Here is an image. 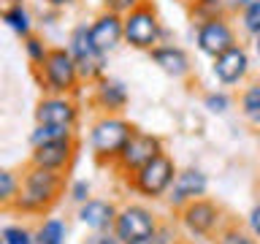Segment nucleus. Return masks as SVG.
Masks as SVG:
<instances>
[{
    "label": "nucleus",
    "instance_id": "nucleus-15",
    "mask_svg": "<svg viewBox=\"0 0 260 244\" xmlns=\"http://www.w3.org/2000/svg\"><path fill=\"white\" fill-rule=\"evenodd\" d=\"M206 187H209V179L203 176L201 171H195V168L176 171L174 182L168 187V198L174 206H184V203L201 198V195L206 193Z\"/></svg>",
    "mask_w": 260,
    "mask_h": 244
},
{
    "label": "nucleus",
    "instance_id": "nucleus-29",
    "mask_svg": "<svg viewBox=\"0 0 260 244\" xmlns=\"http://www.w3.org/2000/svg\"><path fill=\"white\" fill-rule=\"evenodd\" d=\"M141 3H144V0H106V11L125 16V14L133 11V8H138Z\"/></svg>",
    "mask_w": 260,
    "mask_h": 244
},
{
    "label": "nucleus",
    "instance_id": "nucleus-31",
    "mask_svg": "<svg viewBox=\"0 0 260 244\" xmlns=\"http://www.w3.org/2000/svg\"><path fill=\"white\" fill-rule=\"evenodd\" d=\"M71 195H73V201L84 203V201L89 198V185H87V182H73V185H71Z\"/></svg>",
    "mask_w": 260,
    "mask_h": 244
},
{
    "label": "nucleus",
    "instance_id": "nucleus-1",
    "mask_svg": "<svg viewBox=\"0 0 260 244\" xmlns=\"http://www.w3.org/2000/svg\"><path fill=\"white\" fill-rule=\"evenodd\" d=\"M62 187H65L62 171H49V168L30 166L24 171L22 182H19V195H16V201H14V209L27 211V215H41V211H46L57 198H60Z\"/></svg>",
    "mask_w": 260,
    "mask_h": 244
},
{
    "label": "nucleus",
    "instance_id": "nucleus-22",
    "mask_svg": "<svg viewBox=\"0 0 260 244\" xmlns=\"http://www.w3.org/2000/svg\"><path fill=\"white\" fill-rule=\"evenodd\" d=\"M32 236H36V244H62L65 241V225L60 220L49 217L38 225V231Z\"/></svg>",
    "mask_w": 260,
    "mask_h": 244
},
{
    "label": "nucleus",
    "instance_id": "nucleus-16",
    "mask_svg": "<svg viewBox=\"0 0 260 244\" xmlns=\"http://www.w3.org/2000/svg\"><path fill=\"white\" fill-rule=\"evenodd\" d=\"M149 57L162 73H168V76H174V79H184V76H190V71H192L190 57H187V52L182 46H174V44L160 46L157 44L154 49H149Z\"/></svg>",
    "mask_w": 260,
    "mask_h": 244
},
{
    "label": "nucleus",
    "instance_id": "nucleus-14",
    "mask_svg": "<svg viewBox=\"0 0 260 244\" xmlns=\"http://www.w3.org/2000/svg\"><path fill=\"white\" fill-rule=\"evenodd\" d=\"M182 220L195 236H209L219 223V209L206 198H195L182 206Z\"/></svg>",
    "mask_w": 260,
    "mask_h": 244
},
{
    "label": "nucleus",
    "instance_id": "nucleus-18",
    "mask_svg": "<svg viewBox=\"0 0 260 244\" xmlns=\"http://www.w3.org/2000/svg\"><path fill=\"white\" fill-rule=\"evenodd\" d=\"M95 103L106 109L109 114H117L127 106V87L122 84L119 79H111V76H103L95 81Z\"/></svg>",
    "mask_w": 260,
    "mask_h": 244
},
{
    "label": "nucleus",
    "instance_id": "nucleus-37",
    "mask_svg": "<svg viewBox=\"0 0 260 244\" xmlns=\"http://www.w3.org/2000/svg\"><path fill=\"white\" fill-rule=\"evenodd\" d=\"M0 244H6V241H3V236H0Z\"/></svg>",
    "mask_w": 260,
    "mask_h": 244
},
{
    "label": "nucleus",
    "instance_id": "nucleus-20",
    "mask_svg": "<svg viewBox=\"0 0 260 244\" xmlns=\"http://www.w3.org/2000/svg\"><path fill=\"white\" fill-rule=\"evenodd\" d=\"M228 11L225 0H195L190 14H192V22L201 24V22H209V19H222Z\"/></svg>",
    "mask_w": 260,
    "mask_h": 244
},
{
    "label": "nucleus",
    "instance_id": "nucleus-5",
    "mask_svg": "<svg viewBox=\"0 0 260 244\" xmlns=\"http://www.w3.org/2000/svg\"><path fill=\"white\" fill-rule=\"evenodd\" d=\"M157 233L152 211L144 206H122L114 220V236L119 244H149Z\"/></svg>",
    "mask_w": 260,
    "mask_h": 244
},
{
    "label": "nucleus",
    "instance_id": "nucleus-36",
    "mask_svg": "<svg viewBox=\"0 0 260 244\" xmlns=\"http://www.w3.org/2000/svg\"><path fill=\"white\" fill-rule=\"evenodd\" d=\"M252 49H255V54L260 57V33H257V36H252Z\"/></svg>",
    "mask_w": 260,
    "mask_h": 244
},
{
    "label": "nucleus",
    "instance_id": "nucleus-8",
    "mask_svg": "<svg viewBox=\"0 0 260 244\" xmlns=\"http://www.w3.org/2000/svg\"><path fill=\"white\" fill-rule=\"evenodd\" d=\"M160 152H162V144H160L157 136L133 128L130 138L125 141V146H122L119 155H117V163H119V168L125 171V174H136L138 168L146 166L152 158H157Z\"/></svg>",
    "mask_w": 260,
    "mask_h": 244
},
{
    "label": "nucleus",
    "instance_id": "nucleus-35",
    "mask_svg": "<svg viewBox=\"0 0 260 244\" xmlns=\"http://www.w3.org/2000/svg\"><path fill=\"white\" fill-rule=\"evenodd\" d=\"M46 3L52 6V8H65V6H71L73 0H46Z\"/></svg>",
    "mask_w": 260,
    "mask_h": 244
},
{
    "label": "nucleus",
    "instance_id": "nucleus-24",
    "mask_svg": "<svg viewBox=\"0 0 260 244\" xmlns=\"http://www.w3.org/2000/svg\"><path fill=\"white\" fill-rule=\"evenodd\" d=\"M71 136H73V128H65V125H36V130L30 133V144L38 146V144L57 141V138H71Z\"/></svg>",
    "mask_w": 260,
    "mask_h": 244
},
{
    "label": "nucleus",
    "instance_id": "nucleus-4",
    "mask_svg": "<svg viewBox=\"0 0 260 244\" xmlns=\"http://www.w3.org/2000/svg\"><path fill=\"white\" fill-rule=\"evenodd\" d=\"M133 133V125L119 117V114H106L92 125V133H89V144H92V152L101 160H117L119 149L125 146V141Z\"/></svg>",
    "mask_w": 260,
    "mask_h": 244
},
{
    "label": "nucleus",
    "instance_id": "nucleus-12",
    "mask_svg": "<svg viewBox=\"0 0 260 244\" xmlns=\"http://www.w3.org/2000/svg\"><path fill=\"white\" fill-rule=\"evenodd\" d=\"M211 71H214V76H217L219 84H225V87H233V84H239V81H244V79H247V73H249V54H247V49H244L241 44H236V46L228 49V52L217 54Z\"/></svg>",
    "mask_w": 260,
    "mask_h": 244
},
{
    "label": "nucleus",
    "instance_id": "nucleus-9",
    "mask_svg": "<svg viewBox=\"0 0 260 244\" xmlns=\"http://www.w3.org/2000/svg\"><path fill=\"white\" fill-rule=\"evenodd\" d=\"M195 41H198L201 52L214 60L217 54H222L231 46H236V30L225 16L222 19H209V22L195 24Z\"/></svg>",
    "mask_w": 260,
    "mask_h": 244
},
{
    "label": "nucleus",
    "instance_id": "nucleus-13",
    "mask_svg": "<svg viewBox=\"0 0 260 244\" xmlns=\"http://www.w3.org/2000/svg\"><path fill=\"white\" fill-rule=\"evenodd\" d=\"M89 41L95 44L98 52L109 54L114 52L122 41V16L119 14H111V11H103L98 19L89 24Z\"/></svg>",
    "mask_w": 260,
    "mask_h": 244
},
{
    "label": "nucleus",
    "instance_id": "nucleus-28",
    "mask_svg": "<svg viewBox=\"0 0 260 244\" xmlns=\"http://www.w3.org/2000/svg\"><path fill=\"white\" fill-rule=\"evenodd\" d=\"M203 103H206V109L214 111V114H225L228 109H231V98H228L225 93H209L206 98H203Z\"/></svg>",
    "mask_w": 260,
    "mask_h": 244
},
{
    "label": "nucleus",
    "instance_id": "nucleus-11",
    "mask_svg": "<svg viewBox=\"0 0 260 244\" xmlns=\"http://www.w3.org/2000/svg\"><path fill=\"white\" fill-rule=\"evenodd\" d=\"M79 119V106L73 103L71 95H46L41 98L36 109V122L38 125H65L73 128Z\"/></svg>",
    "mask_w": 260,
    "mask_h": 244
},
{
    "label": "nucleus",
    "instance_id": "nucleus-34",
    "mask_svg": "<svg viewBox=\"0 0 260 244\" xmlns=\"http://www.w3.org/2000/svg\"><path fill=\"white\" fill-rule=\"evenodd\" d=\"M255 3H260V0H233V6L241 8V11H244V8H249V6H255Z\"/></svg>",
    "mask_w": 260,
    "mask_h": 244
},
{
    "label": "nucleus",
    "instance_id": "nucleus-17",
    "mask_svg": "<svg viewBox=\"0 0 260 244\" xmlns=\"http://www.w3.org/2000/svg\"><path fill=\"white\" fill-rule=\"evenodd\" d=\"M117 211L109 201H98V198H87L79 209V220L84 223L89 231L103 233V231H114V220H117Z\"/></svg>",
    "mask_w": 260,
    "mask_h": 244
},
{
    "label": "nucleus",
    "instance_id": "nucleus-21",
    "mask_svg": "<svg viewBox=\"0 0 260 244\" xmlns=\"http://www.w3.org/2000/svg\"><path fill=\"white\" fill-rule=\"evenodd\" d=\"M3 22H6L14 33H19V36H30L32 22H30V14L24 11L22 3H11L8 8H3Z\"/></svg>",
    "mask_w": 260,
    "mask_h": 244
},
{
    "label": "nucleus",
    "instance_id": "nucleus-7",
    "mask_svg": "<svg viewBox=\"0 0 260 244\" xmlns=\"http://www.w3.org/2000/svg\"><path fill=\"white\" fill-rule=\"evenodd\" d=\"M68 52L73 57L79 68V79L84 81H98L106 73V54L98 52L95 44L89 41V27L87 24H76L71 33V41H68Z\"/></svg>",
    "mask_w": 260,
    "mask_h": 244
},
{
    "label": "nucleus",
    "instance_id": "nucleus-27",
    "mask_svg": "<svg viewBox=\"0 0 260 244\" xmlns=\"http://www.w3.org/2000/svg\"><path fill=\"white\" fill-rule=\"evenodd\" d=\"M241 27L249 33V36H257L260 33V3L249 6L241 11Z\"/></svg>",
    "mask_w": 260,
    "mask_h": 244
},
{
    "label": "nucleus",
    "instance_id": "nucleus-6",
    "mask_svg": "<svg viewBox=\"0 0 260 244\" xmlns=\"http://www.w3.org/2000/svg\"><path fill=\"white\" fill-rule=\"evenodd\" d=\"M174 176H176L174 160H171L166 152H160L157 158H152L146 166L138 168L136 174H130V185H133V190L146 195V198H157V195L168 193Z\"/></svg>",
    "mask_w": 260,
    "mask_h": 244
},
{
    "label": "nucleus",
    "instance_id": "nucleus-33",
    "mask_svg": "<svg viewBox=\"0 0 260 244\" xmlns=\"http://www.w3.org/2000/svg\"><path fill=\"white\" fill-rule=\"evenodd\" d=\"M249 228H252V233H255V236H260V203L249 211Z\"/></svg>",
    "mask_w": 260,
    "mask_h": 244
},
{
    "label": "nucleus",
    "instance_id": "nucleus-32",
    "mask_svg": "<svg viewBox=\"0 0 260 244\" xmlns=\"http://www.w3.org/2000/svg\"><path fill=\"white\" fill-rule=\"evenodd\" d=\"M87 244H119V239H117V236H109V231H103V233L89 236Z\"/></svg>",
    "mask_w": 260,
    "mask_h": 244
},
{
    "label": "nucleus",
    "instance_id": "nucleus-30",
    "mask_svg": "<svg viewBox=\"0 0 260 244\" xmlns=\"http://www.w3.org/2000/svg\"><path fill=\"white\" fill-rule=\"evenodd\" d=\"M217 244H255V241H252V236L244 233V231H225L217 239Z\"/></svg>",
    "mask_w": 260,
    "mask_h": 244
},
{
    "label": "nucleus",
    "instance_id": "nucleus-25",
    "mask_svg": "<svg viewBox=\"0 0 260 244\" xmlns=\"http://www.w3.org/2000/svg\"><path fill=\"white\" fill-rule=\"evenodd\" d=\"M24 52H27L30 63L38 68V65L44 63V57L49 54V46H46L41 38H36V36H24Z\"/></svg>",
    "mask_w": 260,
    "mask_h": 244
},
{
    "label": "nucleus",
    "instance_id": "nucleus-3",
    "mask_svg": "<svg viewBox=\"0 0 260 244\" xmlns=\"http://www.w3.org/2000/svg\"><path fill=\"white\" fill-rule=\"evenodd\" d=\"M122 38L133 49H141V52L154 49L162 38V24L157 19V11L149 3H141L130 14H125L122 16Z\"/></svg>",
    "mask_w": 260,
    "mask_h": 244
},
{
    "label": "nucleus",
    "instance_id": "nucleus-2",
    "mask_svg": "<svg viewBox=\"0 0 260 244\" xmlns=\"http://www.w3.org/2000/svg\"><path fill=\"white\" fill-rule=\"evenodd\" d=\"M38 79L49 95H71L79 84V68L73 63V57L68 49L57 46L49 49V54L44 57V63L38 65Z\"/></svg>",
    "mask_w": 260,
    "mask_h": 244
},
{
    "label": "nucleus",
    "instance_id": "nucleus-26",
    "mask_svg": "<svg viewBox=\"0 0 260 244\" xmlns=\"http://www.w3.org/2000/svg\"><path fill=\"white\" fill-rule=\"evenodd\" d=\"M0 236H3L6 244H36V236L22 225H8V228H3Z\"/></svg>",
    "mask_w": 260,
    "mask_h": 244
},
{
    "label": "nucleus",
    "instance_id": "nucleus-23",
    "mask_svg": "<svg viewBox=\"0 0 260 244\" xmlns=\"http://www.w3.org/2000/svg\"><path fill=\"white\" fill-rule=\"evenodd\" d=\"M19 182H22V176H16L8 168H0V209L14 206L16 195H19Z\"/></svg>",
    "mask_w": 260,
    "mask_h": 244
},
{
    "label": "nucleus",
    "instance_id": "nucleus-10",
    "mask_svg": "<svg viewBox=\"0 0 260 244\" xmlns=\"http://www.w3.org/2000/svg\"><path fill=\"white\" fill-rule=\"evenodd\" d=\"M73 152H76V138H57V141H46L32 146L30 155V166L38 168H49V171H65L73 160Z\"/></svg>",
    "mask_w": 260,
    "mask_h": 244
},
{
    "label": "nucleus",
    "instance_id": "nucleus-19",
    "mask_svg": "<svg viewBox=\"0 0 260 244\" xmlns=\"http://www.w3.org/2000/svg\"><path fill=\"white\" fill-rule=\"evenodd\" d=\"M239 109H241V114H244V119L260 128V81H255V84H249V87H244V93H241V98H239Z\"/></svg>",
    "mask_w": 260,
    "mask_h": 244
}]
</instances>
